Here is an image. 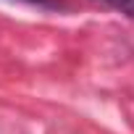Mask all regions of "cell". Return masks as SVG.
<instances>
[{"mask_svg": "<svg viewBox=\"0 0 134 134\" xmlns=\"http://www.w3.org/2000/svg\"><path fill=\"white\" fill-rule=\"evenodd\" d=\"M13 3H26V5H34V8H42V11H63V8H69L63 0H13Z\"/></svg>", "mask_w": 134, "mask_h": 134, "instance_id": "1", "label": "cell"}, {"mask_svg": "<svg viewBox=\"0 0 134 134\" xmlns=\"http://www.w3.org/2000/svg\"><path fill=\"white\" fill-rule=\"evenodd\" d=\"M97 3H103V5H108V8H116V11H121L124 16L134 19V0H97Z\"/></svg>", "mask_w": 134, "mask_h": 134, "instance_id": "2", "label": "cell"}]
</instances>
